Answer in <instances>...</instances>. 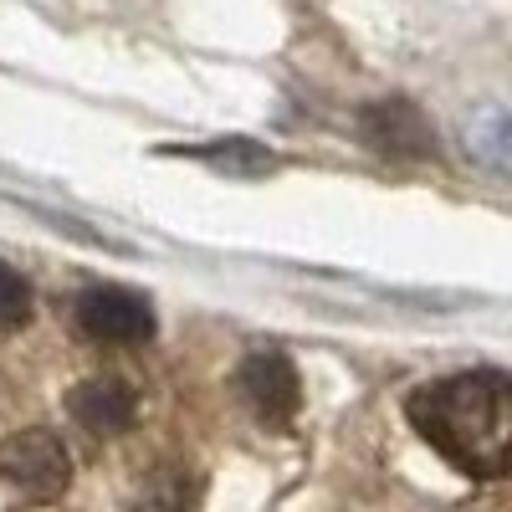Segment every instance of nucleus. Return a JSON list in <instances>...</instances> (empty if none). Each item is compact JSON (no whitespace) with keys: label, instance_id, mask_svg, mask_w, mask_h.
<instances>
[{"label":"nucleus","instance_id":"nucleus-1","mask_svg":"<svg viewBox=\"0 0 512 512\" xmlns=\"http://www.w3.org/2000/svg\"><path fill=\"white\" fill-rule=\"evenodd\" d=\"M420 441L461 477L497 482L512 466V379L502 369H466L431 379L405 400Z\"/></svg>","mask_w":512,"mask_h":512},{"label":"nucleus","instance_id":"nucleus-2","mask_svg":"<svg viewBox=\"0 0 512 512\" xmlns=\"http://www.w3.org/2000/svg\"><path fill=\"white\" fill-rule=\"evenodd\" d=\"M0 477H6L21 497H62L67 482H72V456L62 446L57 431H47V425H31V431L11 436L6 446H0Z\"/></svg>","mask_w":512,"mask_h":512},{"label":"nucleus","instance_id":"nucleus-3","mask_svg":"<svg viewBox=\"0 0 512 512\" xmlns=\"http://www.w3.org/2000/svg\"><path fill=\"white\" fill-rule=\"evenodd\" d=\"M77 328L93 338V344H144L154 338V308L149 297L128 292V287H88L77 297Z\"/></svg>","mask_w":512,"mask_h":512},{"label":"nucleus","instance_id":"nucleus-4","mask_svg":"<svg viewBox=\"0 0 512 512\" xmlns=\"http://www.w3.org/2000/svg\"><path fill=\"white\" fill-rule=\"evenodd\" d=\"M236 384H241L246 405L256 410V420H267V425H287L297 415V405H303V379H297V369L282 349L246 354L236 369Z\"/></svg>","mask_w":512,"mask_h":512},{"label":"nucleus","instance_id":"nucleus-5","mask_svg":"<svg viewBox=\"0 0 512 512\" xmlns=\"http://www.w3.org/2000/svg\"><path fill=\"white\" fill-rule=\"evenodd\" d=\"M359 134L369 149L390 159H431L436 154V128L410 98H379L359 113Z\"/></svg>","mask_w":512,"mask_h":512},{"label":"nucleus","instance_id":"nucleus-6","mask_svg":"<svg viewBox=\"0 0 512 512\" xmlns=\"http://www.w3.org/2000/svg\"><path fill=\"white\" fill-rule=\"evenodd\" d=\"M67 410H72V420L88 436H123L128 425H134V415H139V395L128 390L123 379L103 374V379H82L77 390L67 395Z\"/></svg>","mask_w":512,"mask_h":512},{"label":"nucleus","instance_id":"nucleus-7","mask_svg":"<svg viewBox=\"0 0 512 512\" xmlns=\"http://www.w3.org/2000/svg\"><path fill=\"white\" fill-rule=\"evenodd\" d=\"M190 159L210 164L216 175H231V180H262L277 169V154L267 144H251V139H216V144H195Z\"/></svg>","mask_w":512,"mask_h":512},{"label":"nucleus","instance_id":"nucleus-8","mask_svg":"<svg viewBox=\"0 0 512 512\" xmlns=\"http://www.w3.org/2000/svg\"><path fill=\"white\" fill-rule=\"evenodd\" d=\"M466 139H472V154L492 169V175H507V113L502 108H487L472 128H466Z\"/></svg>","mask_w":512,"mask_h":512},{"label":"nucleus","instance_id":"nucleus-9","mask_svg":"<svg viewBox=\"0 0 512 512\" xmlns=\"http://www.w3.org/2000/svg\"><path fill=\"white\" fill-rule=\"evenodd\" d=\"M31 318V287L21 272H11L6 262H0V328H16Z\"/></svg>","mask_w":512,"mask_h":512}]
</instances>
